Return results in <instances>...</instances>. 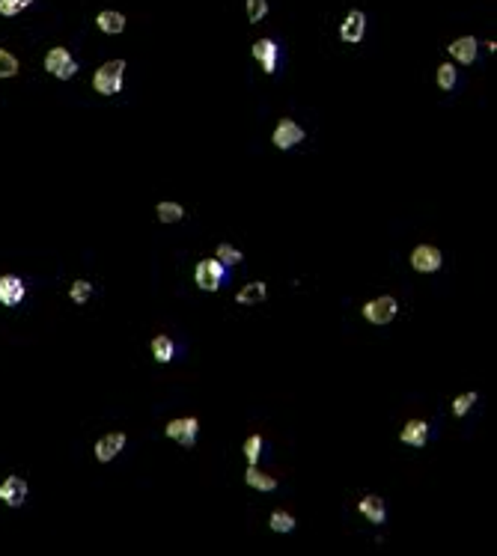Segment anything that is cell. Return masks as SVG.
Segmentation results:
<instances>
[{"label": "cell", "instance_id": "obj_26", "mask_svg": "<svg viewBox=\"0 0 497 556\" xmlns=\"http://www.w3.org/2000/svg\"><path fill=\"white\" fill-rule=\"evenodd\" d=\"M69 295H72L75 303H87L90 295H93V283H87V280H75L72 289H69Z\"/></svg>", "mask_w": 497, "mask_h": 556}, {"label": "cell", "instance_id": "obj_15", "mask_svg": "<svg viewBox=\"0 0 497 556\" xmlns=\"http://www.w3.org/2000/svg\"><path fill=\"white\" fill-rule=\"evenodd\" d=\"M360 515L370 520V524H384V518H387V509H384V500L381 497H363L360 500Z\"/></svg>", "mask_w": 497, "mask_h": 556}, {"label": "cell", "instance_id": "obj_13", "mask_svg": "<svg viewBox=\"0 0 497 556\" xmlns=\"http://www.w3.org/2000/svg\"><path fill=\"white\" fill-rule=\"evenodd\" d=\"M399 441L414 449H423L429 441V423H423V419H408L405 429L399 431Z\"/></svg>", "mask_w": 497, "mask_h": 556}, {"label": "cell", "instance_id": "obj_28", "mask_svg": "<svg viewBox=\"0 0 497 556\" xmlns=\"http://www.w3.org/2000/svg\"><path fill=\"white\" fill-rule=\"evenodd\" d=\"M241 259H244L241 250L229 247V244H218V262H221V265H239Z\"/></svg>", "mask_w": 497, "mask_h": 556}, {"label": "cell", "instance_id": "obj_6", "mask_svg": "<svg viewBox=\"0 0 497 556\" xmlns=\"http://www.w3.org/2000/svg\"><path fill=\"white\" fill-rule=\"evenodd\" d=\"M441 250L432 247V244H420V247H414L411 253V268L414 271H420V274H432L441 268Z\"/></svg>", "mask_w": 497, "mask_h": 556}, {"label": "cell", "instance_id": "obj_22", "mask_svg": "<svg viewBox=\"0 0 497 556\" xmlns=\"http://www.w3.org/2000/svg\"><path fill=\"white\" fill-rule=\"evenodd\" d=\"M259 455H262V434H251L244 441V458H247V464H256Z\"/></svg>", "mask_w": 497, "mask_h": 556}, {"label": "cell", "instance_id": "obj_4", "mask_svg": "<svg viewBox=\"0 0 497 556\" xmlns=\"http://www.w3.org/2000/svg\"><path fill=\"white\" fill-rule=\"evenodd\" d=\"M396 313H399V303H396V298L390 295H381L375 300H370L367 307H363V318H367L370 325H390Z\"/></svg>", "mask_w": 497, "mask_h": 556}, {"label": "cell", "instance_id": "obj_5", "mask_svg": "<svg viewBox=\"0 0 497 556\" xmlns=\"http://www.w3.org/2000/svg\"><path fill=\"white\" fill-rule=\"evenodd\" d=\"M167 437L182 446H194L197 444V434H200V419L197 416H185V419H170L167 423Z\"/></svg>", "mask_w": 497, "mask_h": 556}, {"label": "cell", "instance_id": "obj_29", "mask_svg": "<svg viewBox=\"0 0 497 556\" xmlns=\"http://www.w3.org/2000/svg\"><path fill=\"white\" fill-rule=\"evenodd\" d=\"M474 402H476V393H461L453 399V414L456 416H465L471 408H474Z\"/></svg>", "mask_w": 497, "mask_h": 556}, {"label": "cell", "instance_id": "obj_1", "mask_svg": "<svg viewBox=\"0 0 497 556\" xmlns=\"http://www.w3.org/2000/svg\"><path fill=\"white\" fill-rule=\"evenodd\" d=\"M122 75H125V60H110L105 65H98V72L93 78V90L98 95H117L122 90Z\"/></svg>", "mask_w": 497, "mask_h": 556}, {"label": "cell", "instance_id": "obj_10", "mask_svg": "<svg viewBox=\"0 0 497 556\" xmlns=\"http://www.w3.org/2000/svg\"><path fill=\"white\" fill-rule=\"evenodd\" d=\"M251 54H253V60L262 65L265 75H274V72H277V42H274V39H259V42H253Z\"/></svg>", "mask_w": 497, "mask_h": 556}, {"label": "cell", "instance_id": "obj_20", "mask_svg": "<svg viewBox=\"0 0 497 556\" xmlns=\"http://www.w3.org/2000/svg\"><path fill=\"white\" fill-rule=\"evenodd\" d=\"M155 214H158L161 224H176V221H182V217H185V209H182L179 202H158Z\"/></svg>", "mask_w": 497, "mask_h": 556}, {"label": "cell", "instance_id": "obj_23", "mask_svg": "<svg viewBox=\"0 0 497 556\" xmlns=\"http://www.w3.org/2000/svg\"><path fill=\"white\" fill-rule=\"evenodd\" d=\"M268 15V0H247V19L251 24H259Z\"/></svg>", "mask_w": 497, "mask_h": 556}, {"label": "cell", "instance_id": "obj_14", "mask_svg": "<svg viewBox=\"0 0 497 556\" xmlns=\"http://www.w3.org/2000/svg\"><path fill=\"white\" fill-rule=\"evenodd\" d=\"M476 48H479V42L474 39V36H459L456 42H450V54H453V60H459L461 65H471L474 60H476Z\"/></svg>", "mask_w": 497, "mask_h": 556}, {"label": "cell", "instance_id": "obj_9", "mask_svg": "<svg viewBox=\"0 0 497 556\" xmlns=\"http://www.w3.org/2000/svg\"><path fill=\"white\" fill-rule=\"evenodd\" d=\"M363 36H367V15H363L360 9H352L349 15H345L342 27H340V39L349 42V45H357Z\"/></svg>", "mask_w": 497, "mask_h": 556}, {"label": "cell", "instance_id": "obj_3", "mask_svg": "<svg viewBox=\"0 0 497 556\" xmlns=\"http://www.w3.org/2000/svg\"><path fill=\"white\" fill-rule=\"evenodd\" d=\"M45 72L60 78V80H69V78L78 75V60L66 48H51L48 57H45Z\"/></svg>", "mask_w": 497, "mask_h": 556}, {"label": "cell", "instance_id": "obj_12", "mask_svg": "<svg viewBox=\"0 0 497 556\" xmlns=\"http://www.w3.org/2000/svg\"><path fill=\"white\" fill-rule=\"evenodd\" d=\"M0 500H4L6 505H12V509L24 505V500H27V482L21 476H9L4 485H0Z\"/></svg>", "mask_w": 497, "mask_h": 556}, {"label": "cell", "instance_id": "obj_2", "mask_svg": "<svg viewBox=\"0 0 497 556\" xmlns=\"http://www.w3.org/2000/svg\"><path fill=\"white\" fill-rule=\"evenodd\" d=\"M224 280H226V265H221L218 259H203L194 271V283L200 285L203 292H218Z\"/></svg>", "mask_w": 497, "mask_h": 556}, {"label": "cell", "instance_id": "obj_19", "mask_svg": "<svg viewBox=\"0 0 497 556\" xmlns=\"http://www.w3.org/2000/svg\"><path fill=\"white\" fill-rule=\"evenodd\" d=\"M152 354H155L158 363H170L176 357V342L170 340V336H155V340H152Z\"/></svg>", "mask_w": 497, "mask_h": 556}, {"label": "cell", "instance_id": "obj_8", "mask_svg": "<svg viewBox=\"0 0 497 556\" xmlns=\"http://www.w3.org/2000/svg\"><path fill=\"white\" fill-rule=\"evenodd\" d=\"M24 295H27V285L21 277H15V274L0 277V303H4V307H19Z\"/></svg>", "mask_w": 497, "mask_h": 556}, {"label": "cell", "instance_id": "obj_24", "mask_svg": "<svg viewBox=\"0 0 497 556\" xmlns=\"http://www.w3.org/2000/svg\"><path fill=\"white\" fill-rule=\"evenodd\" d=\"M15 75H19V60L0 48V78H15Z\"/></svg>", "mask_w": 497, "mask_h": 556}, {"label": "cell", "instance_id": "obj_27", "mask_svg": "<svg viewBox=\"0 0 497 556\" xmlns=\"http://www.w3.org/2000/svg\"><path fill=\"white\" fill-rule=\"evenodd\" d=\"M271 530L274 533H292L295 530V518L289 512H274L271 515Z\"/></svg>", "mask_w": 497, "mask_h": 556}, {"label": "cell", "instance_id": "obj_16", "mask_svg": "<svg viewBox=\"0 0 497 556\" xmlns=\"http://www.w3.org/2000/svg\"><path fill=\"white\" fill-rule=\"evenodd\" d=\"M95 24H98V30H102V33L120 36V33L125 30V15H122V12H110V9H105V12H98Z\"/></svg>", "mask_w": 497, "mask_h": 556}, {"label": "cell", "instance_id": "obj_25", "mask_svg": "<svg viewBox=\"0 0 497 556\" xmlns=\"http://www.w3.org/2000/svg\"><path fill=\"white\" fill-rule=\"evenodd\" d=\"M27 6H33V0H0V15H6V19H15V15L24 12Z\"/></svg>", "mask_w": 497, "mask_h": 556}, {"label": "cell", "instance_id": "obj_18", "mask_svg": "<svg viewBox=\"0 0 497 556\" xmlns=\"http://www.w3.org/2000/svg\"><path fill=\"white\" fill-rule=\"evenodd\" d=\"M244 482L251 485V488H256V491H274V488H277V479L268 476V473H262V470H256V464L247 467Z\"/></svg>", "mask_w": 497, "mask_h": 556}, {"label": "cell", "instance_id": "obj_7", "mask_svg": "<svg viewBox=\"0 0 497 556\" xmlns=\"http://www.w3.org/2000/svg\"><path fill=\"white\" fill-rule=\"evenodd\" d=\"M271 140H274V146H277V149L289 152L292 146H298V143L304 140V128L298 125L295 120H280V122H277V128H274V134H271Z\"/></svg>", "mask_w": 497, "mask_h": 556}, {"label": "cell", "instance_id": "obj_21", "mask_svg": "<svg viewBox=\"0 0 497 556\" xmlns=\"http://www.w3.org/2000/svg\"><path fill=\"white\" fill-rule=\"evenodd\" d=\"M456 78H459V72H456L453 63H441V65H438V87H441L444 93L456 87Z\"/></svg>", "mask_w": 497, "mask_h": 556}, {"label": "cell", "instance_id": "obj_17", "mask_svg": "<svg viewBox=\"0 0 497 556\" xmlns=\"http://www.w3.org/2000/svg\"><path fill=\"white\" fill-rule=\"evenodd\" d=\"M265 298H268V285H265L262 280H256V283H251V285H244L236 300L241 303V307H253V303H262Z\"/></svg>", "mask_w": 497, "mask_h": 556}, {"label": "cell", "instance_id": "obj_11", "mask_svg": "<svg viewBox=\"0 0 497 556\" xmlns=\"http://www.w3.org/2000/svg\"><path fill=\"white\" fill-rule=\"evenodd\" d=\"M122 446H125V434H122V431L105 434L102 441L95 444V458L102 461V464H108V461H113V458H117V455L122 452Z\"/></svg>", "mask_w": 497, "mask_h": 556}]
</instances>
